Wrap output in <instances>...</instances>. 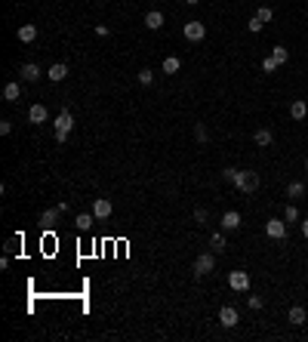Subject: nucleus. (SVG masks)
Segmentation results:
<instances>
[{"instance_id": "obj_1", "label": "nucleus", "mask_w": 308, "mask_h": 342, "mask_svg": "<svg viewBox=\"0 0 308 342\" xmlns=\"http://www.w3.org/2000/svg\"><path fill=\"white\" fill-rule=\"evenodd\" d=\"M231 185L247 191V195H253V191L259 188V173H253V170H237L234 179H231Z\"/></svg>"}, {"instance_id": "obj_2", "label": "nucleus", "mask_w": 308, "mask_h": 342, "mask_svg": "<svg viewBox=\"0 0 308 342\" xmlns=\"http://www.w3.org/2000/svg\"><path fill=\"white\" fill-rule=\"evenodd\" d=\"M53 130H56V142H65V139H68V133L74 130V117H71V111H62L59 117H56Z\"/></svg>"}, {"instance_id": "obj_3", "label": "nucleus", "mask_w": 308, "mask_h": 342, "mask_svg": "<svg viewBox=\"0 0 308 342\" xmlns=\"http://www.w3.org/2000/svg\"><path fill=\"white\" fill-rule=\"evenodd\" d=\"M213 268H216V256H213V253H200V256L195 259V265H191V271H195L197 278H207Z\"/></svg>"}, {"instance_id": "obj_4", "label": "nucleus", "mask_w": 308, "mask_h": 342, "mask_svg": "<svg viewBox=\"0 0 308 342\" xmlns=\"http://www.w3.org/2000/svg\"><path fill=\"white\" fill-rule=\"evenodd\" d=\"M228 287L234 293H247L250 290V271H231L228 275Z\"/></svg>"}, {"instance_id": "obj_5", "label": "nucleus", "mask_w": 308, "mask_h": 342, "mask_svg": "<svg viewBox=\"0 0 308 342\" xmlns=\"http://www.w3.org/2000/svg\"><path fill=\"white\" fill-rule=\"evenodd\" d=\"M182 34H185V40L200 43L203 37H207V28H203V22H188V25L182 28Z\"/></svg>"}, {"instance_id": "obj_6", "label": "nucleus", "mask_w": 308, "mask_h": 342, "mask_svg": "<svg viewBox=\"0 0 308 342\" xmlns=\"http://www.w3.org/2000/svg\"><path fill=\"white\" fill-rule=\"evenodd\" d=\"M265 234L280 241V237H287V219H268L265 222Z\"/></svg>"}, {"instance_id": "obj_7", "label": "nucleus", "mask_w": 308, "mask_h": 342, "mask_svg": "<svg viewBox=\"0 0 308 342\" xmlns=\"http://www.w3.org/2000/svg\"><path fill=\"white\" fill-rule=\"evenodd\" d=\"M219 324H222V327H237V324H241V314H237L234 305H222V312H219Z\"/></svg>"}, {"instance_id": "obj_8", "label": "nucleus", "mask_w": 308, "mask_h": 342, "mask_svg": "<svg viewBox=\"0 0 308 342\" xmlns=\"http://www.w3.org/2000/svg\"><path fill=\"white\" fill-rule=\"evenodd\" d=\"M93 216H96V219H108V216H111V200L108 198H96L93 200Z\"/></svg>"}, {"instance_id": "obj_9", "label": "nucleus", "mask_w": 308, "mask_h": 342, "mask_svg": "<svg viewBox=\"0 0 308 342\" xmlns=\"http://www.w3.org/2000/svg\"><path fill=\"white\" fill-rule=\"evenodd\" d=\"M47 117H50V111H47V105H40V102L28 108V120L31 123H47Z\"/></svg>"}, {"instance_id": "obj_10", "label": "nucleus", "mask_w": 308, "mask_h": 342, "mask_svg": "<svg viewBox=\"0 0 308 342\" xmlns=\"http://www.w3.org/2000/svg\"><path fill=\"white\" fill-rule=\"evenodd\" d=\"M47 77L53 84H62L65 77H68V65L65 62H56V65H50V71H47Z\"/></svg>"}, {"instance_id": "obj_11", "label": "nucleus", "mask_w": 308, "mask_h": 342, "mask_svg": "<svg viewBox=\"0 0 308 342\" xmlns=\"http://www.w3.org/2000/svg\"><path fill=\"white\" fill-rule=\"evenodd\" d=\"M19 77H22V81H28V84H34V81H40V68L34 62H28V65L19 68Z\"/></svg>"}, {"instance_id": "obj_12", "label": "nucleus", "mask_w": 308, "mask_h": 342, "mask_svg": "<svg viewBox=\"0 0 308 342\" xmlns=\"http://www.w3.org/2000/svg\"><path fill=\"white\" fill-rule=\"evenodd\" d=\"M145 28L148 31H161L164 28V13H161V9H151V13L145 16Z\"/></svg>"}, {"instance_id": "obj_13", "label": "nucleus", "mask_w": 308, "mask_h": 342, "mask_svg": "<svg viewBox=\"0 0 308 342\" xmlns=\"http://www.w3.org/2000/svg\"><path fill=\"white\" fill-rule=\"evenodd\" d=\"M222 228H225V231H237V228H241V213H237V210H228L222 216Z\"/></svg>"}, {"instance_id": "obj_14", "label": "nucleus", "mask_w": 308, "mask_h": 342, "mask_svg": "<svg viewBox=\"0 0 308 342\" xmlns=\"http://www.w3.org/2000/svg\"><path fill=\"white\" fill-rule=\"evenodd\" d=\"M253 142H256L259 148H268L271 142H275V133H271L268 127H262V130H256V133H253Z\"/></svg>"}, {"instance_id": "obj_15", "label": "nucleus", "mask_w": 308, "mask_h": 342, "mask_svg": "<svg viewBox=\"0 0 308 342\" xmlns=\"http://www.w3.org/2000/svg\"><path fill=\"white\" fill-rule=\"evenodd\" d=\"M305 114H308V105H305L302 99H293L290 102V117L293 120H305Z\"/></svg>"}, {"instance_id": "obj_16", "label": "nucleus", "mask_w": 308, "mask_h": 342, "mask_svg": "<svg viewBox=\"0 0 308 342\" xmlns=\"http://www.w3.org/2000/svg\"><path fill=\"white\" fill-rule=\"evenodd\" d=\"M19 40L22 43H34L37 40V25H19Z\"/></svg>"}, {"instance_id": "obj_17", "label": "nucleus", "mask_w": 308, "mask_h": 342, "mask_svg": "<svg viewBox=\"0 0 308 342\" xmlns=\"http://www.w3.org/2000/svg\"><path fill=\"white\" fill-rule=\"evenodd\" d=\"M3 99H6V102H19V99H22V86H19L16 81H9V84L3 86Z\"/></svg>"}, {"instance_id": "obj_18", "label": "nucleus", "mask_w": 308, "mask_h": 342, "mask_svg": "<svg viewBox=\"0 0 308 342\" xmlns=\"http://www.w3.org/2000/svg\"><path fill=\"white\" fill-rule=\"evenodd\" d=\"M161 68H164V74H179V68H182V59H179V56H167Z\"/></svg>"}, {"instance_id": "obj_19", "label": "nucleus", "mask_w": 308, "mask_h": 342, "mask_svg": "<svg viewBox=\"0 0 308 342\" xmlns=\"http://www.w3.org/2000/svg\"><path fill=\"white\" fill-rule=\"evenodd\" d=\"M305 317H308V312L302 309V305H293V309H290V324H293V327H302Z\"/></svg>"}, {"instance_id": "obj_20", "label": "nucleus", "mask_w": 308, "mask_h": 342, "mask_svg": "<svg viewBox=\"0 0 308 342\" xmlns=\"http://www.w3.org/2000/svg\"><path fill=\"white\" fill-rule=\"evenodd\" d=\"M93 219H96L93 213H81V216H77V219H74L77 231H89V228H93Z\"/></svg>"}, {"instance_id": "obj_21", "label": "nucleus", "mask_w": 308, "mask_h": 342, "mask_svg": "<svg viewBox=\"0 0 308 342\" xmlns=\"http://www.w3.org/2000/svg\"><path fill=\"white\" fill-rule=\"evenodd\" d=\"M305 195V182H299V179H296V182H290V185H287V198L293 200V198H302Z\"/></svg>"}, {"instance_id": "obj_22", "label": "nucleus", "mask_w": 308, "mask_h": 342, "mask_svg": "<svg viewBox=\"0 0 308 342\" xmlns=\"http://www.w3.org/2000/svg\"><path fill=\"white\" fill-rule=\"evenodd\" d=\"M210 247L216 250V253H222V250L228 247V241H225V234H222V231H216V234L210 237Z\"/></svg>"}, {"instance_id": "obj_23", "label": "nucleus", "mask_w": 308, "mask_h": 342, "mask_svg": "<svg viewBox=\"0 0 308 342\" xmlns=\"http://www.w3.org/2000/svg\"><path fill=\"white\" fill-rule=\"evenodd\" d=\"M59 213H62L59 207H53V210H43V213H40V222H43V225H53L56 219H59Z\"/></svg>"}, {"instance_id": "obj_24", "label": "nucleus", "mask_w": 308, "mask_h": 342, "mask_svg": "<svg viewBox=\"0 0 308 342\" xmlns=\"http://www.w3.org/2000/svg\"><path fill=\"white\" fill-rule=\"evenodd\" d=\"M271 56L278 59V65H287L290 62V50L287 47H275V50H271Z\"/></svg>"}, {"instance_id": "obj_25", "label": "nucleus", "mask_w": 308, "mask_h": 342, "mask_svg": "<svg viewBox=\"0 0 308 342\" xmlns=\"http://www.w3.org/2000/svg\"><path fill=\"white\" fill-rule=\"evenodd\" d=\"M275 68H278V59H275V56H265V59H262V71H265V74H271Z\"/></svg>"}, {"instance_id": "obj_26", "label": "nucleus", "mask_w": 308, "mask_h": 342, "mask_svg": "<svg viewBox=\"0 0 308 342\" xmlns=\"http://www.w3.org/2000/svg\"><path fill=\"white\" fill-rule=\"evenodd\" d=\"M256 16H259V19H262V22H265V25H268V22L275 19V9H271V6H259V13H256Z\"/></svg>"}, {"instance_id": "obj_27", "label": "nucleus", "mask_w": 308, "mask_h": 342, "mask_svg": "<svg viewBox=\"0 0 308 342\" xmlns=\"http://www.w3.org/2000/svg\"><path fill=\"white\" fill-rule=\"evenodd\" d=\"M283 219H287V222H299V210H296L293 203H287V210H283Z\"/></svg>"}, {"instance_id": "obj_28", "label": "nucleus", "mask_w": 308, "mask_h": 342, "mask_svg": "<svg viewBox=\"0 0 308 342\" xmlns=\"http://www.w3.org/2000/svg\"><path fill=\"white\" fill-rule=\"evenodd\" d=\"M151 81H154V71H151V68H142V71H139V84H142V86H148Z\"/></svg>"}, {"instance_id": "obj_29", "label": "nucleus", "mask_w": 308, "mask_h": 342, "mask_svg": "<svg viewBox=\"0 0 308 342\" xmlns=\"http://www.w3.org/2000/svg\"><path fill=\"white\" fill-rule=\"evenodd\" d=\"M262 25H265V22H262L259 16H253V19H250V22H247V28H250V31H253V34H259V31H262Z\"/></svg>"}, {"instance_id": "obj_30", "label": "nucleus", "mask_w": 308, "mask_h": 342, "mask_svg": "<svg viewBox=\"0 0 308 342\" xmlns=\"http://www.w3.org/2000/svg\"><path fill=\"white\" fill-rule=\"evenodd\" d=\"M247 305H250V309H265V299H262V296H250V299H247Z\"/></svg>"}, {"instance_id": "obj_31", "label": "nucleus", "mask_w": 308, "mask_h": 342, "mask_svg": "<svg viewBox=\"0 0 308 342\" xmlns=\"http://www.w3.org/2000/svg\"><path fill=\"white\" fill-rule=\"evenodd\" d=\"M195 136H197V142H207L210 136H207V127H203V123H197L195 127Z\"/></svg>"}, {"instance_id": "obj_32", "label": "nucleus", "mask_w": 308, "mask_h": 342, "mask_svg": "<svg viewBox=\"0 0 308 342\" xmlns=\"http://www.w3.org/2000/svg\"><path fill=\"white\" fill-rule=\"evenodd\" d=\"M195 222H197V225L207 222V210H203V207H197V210H195Z\"/></svg>"}, {"instance_id": "obj_33", "label": "nucleus", "mask_w": 308, "mask_h": 342, "mask_svg": "<svg viewBox=\"0 0 308 342\" xmlns=\"http://www.w3.org/2000/svg\"><path fill=\"white\" fill-rule=\"evenodd\" d=\"M0 133L9 136V133H13V123H9V120H0Z\"/></svg>"}, {"instance_id": "obj_34", "label": "nucleus", "mask_w": 308, "mask_h": 342, "mask_svg": "<svg viewBox=\"0 0 308 342\" xmlns=\"http://www.w3.org/2000/svg\"><path fill=\"white\" fill-rule=\"evenodd\" d=\"M234 173H237V170H234V167H228V170H222V176H225L228 182H231V179H234Z\"/></svg>"}, {"instance_id": "obj_35", "label": "nucleus", "mask_w": 308, "mask_h": 342, "mask_svg": "<svg viewBox=\"0 0 308 342\" xmlns=\"http://www.w3.org/2000/svg\"><path fill=\"white\" fill-rule=\"evenodd\" d=\"M96 34L99 37H108V25H96Z\"/></svg>"}, {"instance_id": "obj_36", "label": "nucleus", "mask_w": 308, "mask_h": 342, "mask_svg": "<svg viewBox=\"0 0 308 342\" xmlns=\"http://www.w3.org/2000/svg\"><path fill=\"white\" fill-rule=\"evenodd\" d=\"M302 237H305V241H308V219L302 222Z\"/></svg>"}, {"instance_id": "obj_37", "label": "nucleus", "mask_w": 308, "mask_h": 342, "mask_svg": "<svg viewBox=\"0 0 308 342\" xmlns=\"http://www.w3.org/2000/svg\"><path fill=\"white\" fill-rule=\"evenodd\" d=\"M185 3H188V6H197V3H200V0H185Z\"/></svg>"}, {"instance_id": "obj_38", "label": "nucleus", "mask_w": 308, "mask_h": 342, "mask_svg": "<svg viewBox=\"0 0 308 342\" xmlns=\"http://www.w3.org/2000/svg\"><path fill=\"white\" fill-rule=\"evenodd\" d=\"M305 170H308V157H305Z\"/></svg>"}]
</instances>
